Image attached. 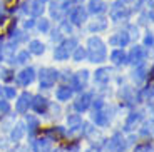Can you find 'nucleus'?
<instances>
[{
    "label": "nucleus",
    "mask_w": 154,
    "mask_h": 152,
    "mask_svg": "<svg viewBox=\"0 0 154 152\" xmlns=\"http://www.w3.org/2000/svg\"><path fill=\"white\" fill-rule=\"evenodd\" d=\"M30 102H32V95H30V94H27V92H23V94L19 97V100H17V112L23 114V112H25V110L29 109Z\"/></svg>",
    "instance_id": "5"
},
{
    "label": "nucleus",
    "mask_w": 154,
    "mask_h": 152,
    "mask_svg": "<svg viewBox=\"0 0 154 152\" xmlns=\"http://www.w3.org/2000/svg\"><path fill=\"white\" fill-rule=\"evenodd\" d=\"M32 25H34V22H32V20H30V22H25V27H27V29H30Z\"/></svg>",
    "instance_id": "34"
},
{
    "label": "nucleus",
    "mask_w": 154,
    "mask_h": 152,
    "mask_svg": "<svg viewBox=\"0 0 154 152\" xmlns=\"http://www.w3.org/2000/svg\"><path fill=\"white\" fill-rule=\"evenodd\" d=\"M50 149V141L49 139H40L35 142V150L37 152H47Z\"/></svg>",
    "instance_id": "16"
},
{
    "label": "nucleus",
    "mask_w": 154,
    "mask_h": 152,
    "mask_svg": "<svg viewBox=\"0 0 154 152\" xmlns=\"http://www.w3.org/2000/svg\"><path fill=\"white\" fill-rule=\"evenodd\" d=\"M70 20H72L74 23H77V25H81V23L85 20V10L82 7L72 8V12H70Z\"/></svg>",
    "instance_id": "9"
},
{
    "label": "nucleus",
    "mask_w": 154,
    "mask_h": 152,
    "mask_svg": "<svg viewBox=\"0 0 154 152\" xmlns=\"http://www.w3.org/2000/svg\"><path fill=\"white\" fill-rule=\"evenodd\" d=\"M91 99H92V95L91 94H84V95H81L79 99L75 100V104H74V107H75L79 112H82V110H85L89 105H91Z\"/></svg>",
    "instance_id": "8"
},
{
    "label": "nucleus",
    "mask_w": 154,
    "mask_h": 152,
    "mask_svg": "<svg viewBox=\"0 0 154 152\" xmlns=\"http://www.w3.org/2000/svg\"><path fill=\"white\" fill-rule=\"evenodd\" d=\"M42 10H44V2H40V0L34 2V4L30 5V8H29V12H30L32 15H40Z\"/></svg>",
    "instance_id": "19"
},
{
    "label": "nucleus",
    "mask_w": 154,
    "mask_h": 152,
    "mask_svg": "<svg viewBox=\"0 0 154 152\" xmlns=\"http://www.w3.org/2000/svg\"><path fill=\"white\" fill-rule=\"evenodd\" d=\"M69 127H72V129L81 127V117H79V115H72V117H69Z\"/></svg>",
    "instance_id": "25"
},
{
    "label": "nucleus",
    "mask_w": 154,
    "mask_h": 152,
    "mask_svg": "<svg viewBox=\"0 0 154 152\" xmlns=\"http://www.w3.org/2000/svg\"><path fill=\"white\" fill-rule=\"evenodd\" d=\"M89 59L91 62H102L106 59V47L102 40L97 37L89 38Z\"/></svg>",
    "instance_id": "1"
},
{
    "label": "nucleus",
    "mask_w": 154,
    "mask_h": 152,
    "mask_svg": "<svg viewBox=\"0 0 154 152\" xmlns=\"http://www.w3.org/2000/svg\"><path fill=\"white\" fill-rule=\"evenodd\" d=\"M106 10V4L102 0H91L89 2V12L92 14H100V12Z\"/></svg>",
    "instance_id": "13"
},
{
    "label": "nucleus",
    "mask_w": 154,
    "mask_h": 152,
    "mask_svg": "<svg viewBox=\"0 0 154 152\" xmlns=\"http://www.w3.org/2000/svg\"><path fill=\"white\" fill-rule=\"evenodd\" d=\"M29 50H30L32 53H35V55H40V53L45 50V47H44L42 42H38V40H32L30 45H29Z\"/></svg>",
    "instance_id": "15"
},
{
    "label": "nucleus",
    "mask_w": 154,
    "mask_h": 152,
    "mask_svg": "<svg viewBox=\"0 0 154 152\" xmlns=\"http://www.w3.org/2000/svg\"><path fill=\"white\" fill-rule=\"evenodd\" d=\"M59 79V72L54 68H44L40 70V87L49 89L55 84V80Z\"/></svg>",
    "instance_id": "3"
},
{
    "label": "nucleus",
    "mask_w": 154,
    "mask_h": 152,
    "mask_svg": "<svg viewBox=\"0 0 154 152\" xmlns=\"http://www.w3.org/2000/svg\"><path fill=\"white\" fill-rule=\"evenodd\" d=\"M144 42H146V45H152V35H147L146 38H144Z\"/></svg>",
    "instance_id": "33"
},
{
    "label": "nucleus",
    "mask_w": 154,
    "mask_h": 152,
    "mask_svg": "<svg viewBox=\"0 0 154 152\" xmlns=\"http://www.w3.org/2000/svg\"><path fill=\"white\" fill-rule=\"evenodd\" d=\"M107 120H109V114H106V112H102V110L94 112V122H96V124L104 126V124H107Z\"/></svg>",
    "instance_id": "14"
},
{
    "label": "nucleus",
    "mask_w": 154,
    "mask_h": 152,
    "mask_svg": "<svg viewBox=\"0 0 154 152\" xmlns=\"http://www.w3.org/2000/svg\"><path fill=\"white\" fill-rule=\"evenodd\" d=\"M27 60H29V52H20L19 55H17V62H19V64H25Z\"/></svg>",
    "instance_id": "27"
},
{
    "label": "nucleus",
    "mask_w": 154,
    "mask_h": 152,
    "mask_svg": "<svg viewBox=\"0 0 154 152\" xmlns=\"http://www.w3.org/2000/svg\"><path fill=\"white\" fill-rule=\"evenodd\" d=\"M146 59V49L144 47H134L129 53V60L132 64H139V62H143Z\"/></svg>",
    "instance_id": "6"
},
{
    "label": "nucleus",
    "mask_w": 154,
    "mask_h": 152,
    "mask_svg": "<svg viewBox=\"0 0 154 152\" xmlns=\"http://www.w3.org/2000/svg\"><path fill=\"white\" fill-rule=\"evenodd\" d=\"M40 2H45V0H40Z\"/></svg>",
    "instance_id": "35"
},
{
    "label": "nucleus",
    "mask_w": 154,
    "mask_h": 152,
    "mask_svg": "<svg viewBox=\"0 0 154 152\" xmlns=\"http://www.w3.org/2000/svg\"><path fill=\"white\" fill-rule=\"evenodd\" d=\"M5 94H7V97H10V99H12V97H15V90H14L12 87L5 89Z\"/></svg>",
    "instance_id": "32"
},
{
    "label": "nucleus",
    "mask_w": 154,
    "mask_h": 152,
    "mask_svg": "<svg viewBox=\"0 0 154 152\" xmlns=\"http://www.w3.org/2000/svg\"><path fill=\"white\" fill-rule=\"evenodd\" d=\"M106 25H107V22H106L104 19H99L96 20V22H92L91 25H89V30H92V32H99V30H104Z\"/></svg>",
    "instance_id": "18"
},
{
    "label": "nucleus",
    "mask_w": 154,
    "mask_h": 152,
    "mask_svg": "<svg viewBox=\"0 0 154 152\" xmlns=\"http://www.w3.org/2000/svg\"><path fill=\"white\" fill-rule=\"evenodd\" d=\"M70 95H72V89H69V87H60L57 90V99L59 100H69Z\"/></svg>",
    "instance_id": "17"
},
{
    "label": "nucleus",
    "mask_w": 154,
    "mask_h": 152,
    "mask_svg": "<svg viewBox=\"0 0 154 152\" xmlns=\"http://www.w3.org/2000/svg\"><path fill=\"white\" fill-rule=\"evenodd\" d=\"M129 17V10H127V7L122 4V2H116V4H112L111 7V19L114 20V22H121L122 19H127Z\"/></svg>",
    "instance_id": "4"
},
{
    "label": "nucleus",
    "mask_w": 154,
    "mask_h": 152,
    "mask_svg": "<svg viewBox=\"0 0 154 152\" xmlns=\"http://www.w3.org/2000/svg\"><path fill=\"white\" fill-rule=\"evenodd\" d=\"M74 50H75V52H74V59H75L77 62H81L82 59L87 55V50L82 49V47H77V49H74Z\"/></svg>",
    "instance_id": "24"
},
{
    "label": "nucleus",
    "mask_w": 154,
    "mask_h": 152,
    "mask_svg": "<svg viewBox=\"0 0 154 152\" xmlns=\"http://www.w3.org/2000/svg\"><path fill=\"white\" fill-rule=\"evenodd\" d=\"M139 119H141V114H131L126 122V129H132V124H137Z\"/></svg>",
    "instance_id": "23"
},
{
    "label": "nucleus",
    "mask_w": 154,
    "mask_h": 152,
    "mask_svg": "<svg viewBox=\"0 0 154 152\" xmlns=\"http://www.w3.org/2000/svg\"><path fill=\"white\" fill-rule=\"evenodd\" d=\"M60 29H62L64 32H69V34H70V30H72V27H70V23H69V22H64Z\"/></svg>",
    "instance_id": "31"
},
{
    "label": "nucleus",
    "mask_w": 154,
    "mask_h": 152,
    "mask_svg": "<svg viewBox=\"0 0 154 152\" xmlns=\"http://www.w3.org/2000/svg\"><path fill=\"white\" fill-rule=\"evenodd\" d=\"M30 104H32V107H34L37 112H44V110L47 109V105H49L47 99H45V97H40V95H38V97H35Z\"/></svg>",
    "instance_id": "11"
},
{
    "label": "nucleus",
    "mask_w": 154,
    "mask_h": 152,
    "mask_svg": "<svg viewBox=\"0 0 154 152\" xmlns=\"http://www.w3.org/2000/svg\"><path fill=\"white\" fill-rule=\"evenodd\" d=\"M38 29H40L42 32H47V30H49V20L42 19L40 22H38Z\"/></svg>",
    "instance_id": "28"
},
{
    "label": "nucleus",
    "mask_w": 154,
    "mask_h": 152,
    "mask_svg": "<svg viewBox=\"0 0 154 152\" xmlns=\"http://www.w3.org/2000/svg\"><path fill=\"white\" fill-rule=\"evenodd\" d=\"M29 122H30V132H35V130H37V127H38V122L35 120L34 117H29Z\"/></svg>",
    "instance_id": "30"
},
{
    "label": "nucleus",
    "mask_w": 154,
    "mask_h": 152,
    "mask_svg": "<svg viewBox=\"0 0 154 152\" xmlns=\"http://www.w3.org/2000/svg\"><path fill=\"white\" fill-rule=\"evenodd\" d=\"M87 77H89V74H87V70H82V72H77L75 75H74V89H82L85 85V82H87Z\"/></svg>",
    "instance_id": "10"
},
{
    "label": "nucleus",
    "mask_w": 154,
    "mask_h": 152,
    "mask_svg": "<svg viewBox=\"0 0 154 152\" xmlns=\"http://www.w3.org/2000/svg\"><path fill=\"white\" fill-rule=\"evenodd\" d=\"M75 47H77V40H75V38H69V40L62 42L60 45L55 49L54 57L57 59V60H66V59H69V55L74 52Z\"/></svg>",
    "instance_id": "2"
},
{
    "label": "nucleus",
    "mask_w": 154,
    "mask_h": 152,
    "mask_svg": "<svg viewBox=\"0 0 154 152\" xmlns=\"http://www.w3.org/2000/svg\"><path fill=\"white\" fill-rule=\"evenodd\" d=\"M111 60L114 64H122V62H126V55H124L122 50H114L111 53Z\"/></svg>",
    "instance_id": "20"
},
{
    "label": "nucleus",
    "mask_w": 154,
    "mask_h": 152,
    "mask_svg": "<svg viewBox=\"0 0 154 152\" xmlns=\"http://www.w3.org/2000/svg\"><path fill=\"white\" fill-rule=\"evenodd\" d=\"M127 42H129V35H127L126 32H122V34H119V35H116V37H111V38H109V44H112V45H121V47H124Z\"/></svg>",
    "instance_id": "12"
},
{
    "label": "nucleus",
    "mask_w": 154,
    "mask_h": 152,
    "mask_svg": "<svg viewBox=\"0 0 154 152\" xmlns=\"http://www.w3.org/2000/svg\"><path fill=\"white\" fill-rule=\"evenodd\" d=\"M109 68H99L96 72V80L97 82H106V80H109Z\"/></svg>",
    "instance_id": "21"
},
{
    "label": "nucleus",
    "mask_w": 154,
    "mask_h": 152,
    "mask_svg": "<svg viewBox=\"0 0 154 152\" xmlns=\"http://www.w3.org/2000/svg\"><path fill=\"white\" fill-rule=\"evenodd\" d=\"M23 132H25V129H23V124H17V127L12 130V139H14V141H19L20 137L23 135Z\"/></svg>",
    "instance_id": "22"
},
{
    "label": "nucleus",
    "mask_w": 154,
    "mask_h": 152,
    "mask_svg": "<svg viewBox=\"0 0 154 152\" xmlns=\"http://www.w3.org/2000/svg\"><path fill=\"white\" fill-rule=\"evenodd\" d=\"M8 110H10V105H8L7 100H0V115L7 114Z\"/></svg>",
    "instance_id": "26"
},
{
    "label": "nucleus",
    "mask_w": 154,
    "mask_h": 152,
    "mask_svg": "<svg viewBox=\"0 0 154 152\" xmlns=\"http://www.w3.org/2000/svg\"><path fill=\"white\" fill-rule=\"evenodd\" d=\"M144 72H146V70H144L143 67H141V68H137V70L134 72V79H137V80H143L144 77H146V75H144Z\"/></svg>",
    "instance_id": "29"
},
{
    "label": "nucleus",
    "mask_w": 154,
    "mask_h": 152,
    "mask_svg": "<svg viewBox=\"0 0 154 152\" xmlns=\"http://www.w3.org/2000/svg\"><path fill=\"white\" fill-rule=\"evenodd\" d=\"M34 77H35L34 68H25V70H22V72L17 75V80H19L20 85H29L32 80H34Z\"/></svg>",
    "instance_id": "7"
}]
</instances>
